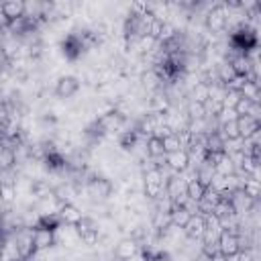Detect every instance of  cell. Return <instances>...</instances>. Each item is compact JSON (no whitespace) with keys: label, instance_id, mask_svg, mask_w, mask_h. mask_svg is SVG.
I'll return each instance as SVG.
<instances>
[{"label":"cell","instance_id":"cell-1","mask_svg":"<svg viewBox=\"0 0 261 261\" xmlns=\"http://www.w3.org/2000/svg\"><path fill=\"white\" fill-rule=\"evenodd\" d=\"M84 188H86L88 200L94 202V204H104V202H108V200L112 198L114 190H116V186L112 184V179L106 177V175H94L92 179L86 181Z\"/></svg>","mask_w":261,"mask_h":261},{"label":"cell","instance_id":"cell-23","mask_svg":"<svg viewBox=\"0 0 261 261\" xmlns=\"http://www.w3.org/2000/svg\"><path fill=\"white\" fill-rule=\"evenodd\" d=\"M84 82L90 86V88H98V67H88L84 71Z\"/></svg>","mask_w":261,"mask_h":261},{"label":"cell","instance_id":"cell-20","mask_svg":"<svg viewBox=\"0 0 261 261\" xmlns=\"http://www.w3.org/2000/svg\"><path fill=\"white\" fill-rule=\"evenodd\" d=\"M145 153H147V157H163L165 153H163L161 139H157V137H149V139L145 141Z\"/></svg>","mask_w":261,"mask_h":261},{"label":"cell","instance_id":"cell-24","mask_svg":"<svg viewBox=\"0 0 261 261\" xmlns=\"http://www.w3.org/2000/svg\"><path fill=\"white\" fill-rule=\"evenodd\" d=\"M251 104H253V102H251L249 98H243V96H241V98L237 100V104H234V112H237L239 116H247V112H249Z\"/></svg>","mask_w":261,"mask_h":261},{"label":"cell","instance_id":"cell-11","mask_svg":"<svg viewBox=\"0 0 261 261\" xmlns=\"http://www.w3.org/2000/svg\"><path fill=\"white\" fill-rule=\"evenodd\" d=\"M57 216H59V220H61L63 224L75 226V224L82 220L84 212H82V208H80V206H75V204H61V208H59Z\"/></svg>","mask_w":261,"mask_h":261},{"label":"cell","instance_id":"cell-26","mask_svg":"<svg viewBox=\"0 0 261 261\" xmlns=\"http://www.w3.org/2000/svg\"><path fill=\"white\" fill-rule=\"evenodd\" d=\"M8 104H4V102H0V122H4L6 118H8Z\"/></svg>","mask_w":261,"mask_h":261},{"label":"cell","instance_id":"cell-13","mask_svg":"<svg viewBox=\"0 0 261 261\" xmlns=\"http://www.w3.org/2000/svg\"><path fill=\"white\" fill-rule=\"evenodd\" d=\"M208 94H210V86L204 84V82H198L196 86H192L186 94V98L190 102H196V104H204L208 100Z\"/></svg>","mask_w":261,"mask_h":261},{"label":"cell","instance_id":"cell-2","mask_svg":"<svg viewBox=\"0 0 261 261\" xmlns=\"http://www.w3.org/2000/svg\"><path fill=\"white\" fill-rule=\"evenodd\" d=\"M228 47H232L239 53H249L251 49H257L259 47V31L251 29L249 24L230 31V35H228Z\"/></svg>","mask_w":261,"mask_h":261},{"label":"cell","instance_id":"cell-15","mask_svg":"<svg viewBox=\"0 0 261 261\" xmlns=\"http://www.w3.org/2000/svg\"><path fill=\"white\" fill-rule=\"evenodd\" d=\"M218 135L222 137V141L226 143V141H237V139H241V135H239V126H237V120H230V122H222V124H218Z\"/></svg>","mask_w":261,"mask_h":261},{"label":"cell","instance_id":"cell-9","mask_svg":"<svg viewBox=\"0 0 261 261\" xmlns=\"http://www.w3.org/2000/svg\"><path fill=\"white\" fill-rule=\"evenodd\" d=\"M137 255H139V243L130 237H122L114 247V257H118L122 261H130Z\"/></svg>","mask_w":261,"mask_h":261},{"label":"cell","instance_id":"cell-8","mask_svg":"<svg viewBox=\"0 0 261 261\" xmlns=\"http://www.w3.org/2000/svg\"><path fill=\"white\" fill-rule=\"evenodd\" d=\"M33 247H35V253L37 251H49V249H53L55 247V230L35 226L33 228Z\"/></svg>","mask_w":261,"mask_h":261},{"label":"cell","instance_id":"cell-5","mask_svg":"<svg viewBox=\"0 0 261 261\" xmlns=\"http://www.w3.org/2000/svg\"><path fill=\"white\" fill-rule=\"evenodd\" d=\"M80 88H82L80 77L67 73V75H59V77L55 80L53 94H55L59 100H69V98H73V96L80 92Z\"/></svg>","mask_w":261,"mask_h":261},{"label":"cell","instance_id":"cell-22","mask_svg":"<svg viewBox=\"0 0 261 261\" xmlns=\"http://www.w3.org/2000/svg\"><path fill=\"white\" fill-rule=\"evenodd\" d=\"M161 145H163V153H165V155H167V153H173V151L184 149V147H181V143H179V137H177L175 133H171V135L163 137V139H161Z\"/></svg>","mask_w":261,"mask_h":261},{"label":"cell","instance_id":"cell-25","mask_svg":"<svg viewBox=\"0 0 261 261\" xmlns=\"http://www.w3.org/2000/svg\"><path fill=\"white\" fill-rule=\"evenodd\" d=\"M239 98H241L239 92H234V90H226V94H224V98H222L224 108H234V104H237Z\"/></svg>","mask_w":261,"mask_h":261},{"label":"cell","instance_id":"cell-10","mask_svg":"<svg viewBox=\"0 0 261 261\" xmlns=\"http://www.w3.org/2000/svg\"><path fill=\"white\" fill-rule=\"evenodd\" d=\"M204 228H206V216H202V214H192L190 220H188L186 226H184V234H186L188 239L200 241L202 234H204Z\"/></svg>","mask_w":261,"mask_h":261},{"label":"cell","instance_id":"cell-19","mask_svg":"<svg viewBox=\"0 0 261 261\" xmlns=\"http://www.w3.org/2000/svg\"><path fill=\"white\" fill-rule=\"evenodd\" d=\"M241 96L243 98H249L251 102H259V96H261V88H259V82H245L243 88H241Z\"/></svg>","mask_w":261,"mask_h":261},{"label":"cell","instance_id":"cell-27","mask_svg":"<svg viewBox=\"0 0 261 261\" xmlns=\"http://www.w3.org/2000/svg\"><path fill=\"white\" fill-rule=\"evenodd\" d=\"M8 22H10V20L6 18V14H4V8H2V2H0V27H4V29H6V27H8Z\"/></svg>","mask_w":261,"mask_h":261},{"label":"cell","instance_id":"cell-4","mask_svg":"<svg viewBox=\"0 0 261 261\" xmlns=\"http://www.w3.org/2000/svg\"><path fill=\"white\" fill-rule=\"evenodd\" d=\"M59 49H61V55L67 59V61H77L84 53H86V47L80 39V35L75 31H69L61 41H59Z\"/></svg>","mask_w":261,"mask_h":261},{"label":"cell","instance_id":"cell-12","mask_svg":"<svg viewBox=\"0 0 261 261\" xmlns=\"http://www.w3.org/2000/svg\"><path fill=\"white\" fill-rule=\"evenodd\" d=\"M237 126H239L241 139H249V137H253L255 133L261 130V122H257V120H253L249 116H239L237 118Z\"/></svg>","mask_w":261,"mask_h":261},{"label":"cell","instance_id":"cell-29","mask_svg":"<svg viewBox=\"0 0 261 261\" xmlns=\"http://www.w3.org/2000/svg\"><path fill=\"white\" fill-rule=\"evenodd\" d=\"M16 261H37V259H35V255H33V257H20V259H16Z\"/></svg>","mask_w":261,"mask_h":261},{"label":"cell","instance_id":"cell-21","mask_svg":"<svg viewBox=\"0 0 261 261\" xmlns=\"http://www.w3.org/2000/svg\"><path fill=\"white\" fill-rule=\"evenodd\" d=\"M214 171H216V175H222V177H226V175H232L234 173V165H232V161L228 159V155L224 153L222 157H220V161L214 165Z\"/></svg>","mask_w":261,"mask_h":261},{"label":"cell","instance_id":"cell-6","mask_svg":"<svg viewBox=\"0 0 261 261\" xmlns=\"http://www.w3.org/2000/svg\"><path fill=\"white\" fill-rule=\"evenodd\" d=\"M241 249H243V245H241V237L239 234H232V232H226V230L220 232V237H218V253L224 259L234 257Z\"/></svg>","mask_w":261,"mask_h":261},{"label":"cell","instance_id":"cell-17","mask_svg":"<svg viewBox=\"0 0 261 261\" xmlns=\"http://www.w3.org/2000/svg\"><path fill=\"white\" fill-rule=\"evenodd\" d=\"M0 202L4 206H10L12 202H16V188L12 181H2L0 184Z\"/></svg>","mask_w":261,"mask_h":261},{"label":"cell","instance_id":"cell-30","mask_svg":"<svg viewBox=\"0 0 261 261\" xmlns=\"http://www.w3.org/2000/svg\"><path fill=\"white\" fill-rule=\"evenodd\" d=\"M106 261H122V259H118V257H114V255H112V257H110V259H106Z\"/></svg>","mask_w":261,"mask_h":261},{"label":"cell","instance_id":"cell-18","mask_svg":"<svg viewBox=\"0 0 261 261\" xmlns=\"http://www.w3.org/2000/svg\"><path fill=\"white\" fill-rule=\"evenodd\" d=\"M241 192H243L245 196H249L251 200H259V194H261V181H259V179H253V177H247V179L243 181Z\"/></svg>","mask_w":261,"mask_h":261},{"label":"cell","instance_id":"cell-14","mask_svg":"<svg viewBox=\"0 0 261 261\" xmlns=\"http://www.w3.org/2000/svg\"><path fill=\"white\" fill-rule=\"evenodd\" d=\"M2 8H4V14L8 20H16V18L24 16V0H4Z\"/></svg>","mask_w":261,"mask_h":261},{"label":"cell","instance_id":"cell-28","mask_svg":"<svg viewBox=\"0 0 261 261\" xmlns=\"http://www.w3.org/2000/svg\"><path fill=\"white\" fill-rule=\"evenodd\" d=\"M6 237V228H4V224H2V220H0V241Z\"/></svg>","mask_w":261,"mask_h":261},{"label":"cell","instance_id":"cell-16","mask_svg":"<svg viewBox=\"0 0 261 261\" xmlns=\"http://www.w3.org/2000/svg\"><path fill=\"white\" fill-rule=\"evenodd\" d=\"M206 188H208V186H204V184H202V181L196 177V179L188 181L186 194H188V198H190V200H194V202H200V200H202V196H204V192H206Z\"/></svg>","mask_w":261,"mask_h":261},{"label":"cell","instance_id":"cell-7","mask_svg":"<svg viewBox=\"0 0 261 261\" xmlns=\"http://www.w3.org/2000/svg\"><path fill=\"white\" fill-rule=\"evenodd\" d=\"M165 167L171 173H184L190 167V155H188V151L186 149H179V151L167 153L165 155Z\"/></svg>","mask_w":261,"mask_h":261},{"label":"cell","instance_id":"cell-3","mask_svg":"<svg viewBox=\"0 0 261 261\" xmlns=\"http://www.w3.org/2000/svg\"><path fill=\"white\" fill-rule=\"evenodd\" d=\"M204 29L212 35H222L226 31V8L222 2L212 4L206 12H204V20H202Z\"/></svg>","mask_w":261,"mask_h":261}]
</instances>
